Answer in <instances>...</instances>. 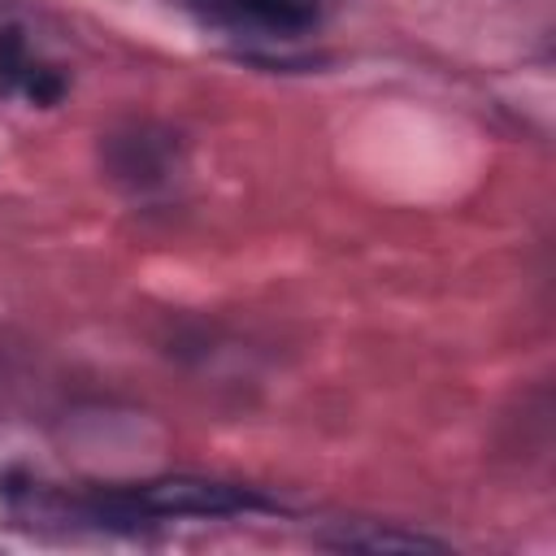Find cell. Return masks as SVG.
I'll use <instances>...</instances> for the list:
<instances>
[{
  "instance_id": "obj_1",
  "label": "cell",
  "mask_w": 556,
  "mask_h": 556,
  "mask_svg": "<svg viewBox=\"0 0 556 556\" xmlns=\"http://www.w3.org/2000/svg\"><path fill=\"white\" fill-rule=\"evenodd\" d=\"M100 508L135 521V517H230V513H252L265 508L261 495H252L248 486H230V482H204V478H161V482H143L130 491L109 495Z\"/></svg>"
},
{
  "instance_id": "obj_3",
  "label": "cell",
  "mask_w": 556,
  "mask_h": 556,
  "mask_svg": "<svg viewBox=\"0 0 556 556\" xmlns=\"http://www.w3.org/2000/svg\"><path fill=\"white\" fill-rule=\"evenodd\" d=\"M326 543L343 552H443L439 539L408 530H365V526H343L339 534H326Z\"/></svg>"
},
{
  "instance_id": "obj_2",
  "label": "cell",
  "mask_w": 556,
  "mask_h": 556,
  "mask_svg": "<svg viewBox=\"0 0 556 556\" xmlns=\"http://www.w3.org/2000/svg\"><path fill=\"white\" fill-rule=\"evenodd\" d=\"M213 22L261 35H304L321 17V0H200Z\"/></svg>"
}]
</instances>
